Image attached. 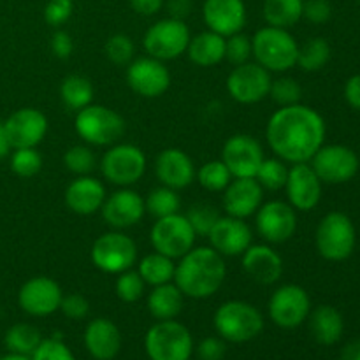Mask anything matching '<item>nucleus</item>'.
<instances>
[{
  "label": "nucleus",
  "mask_w": 360,
  "mask_h": 360,
  "mask_svg": "<svg viewBox=\"0 0 360 360\" xmlns=\"http://www.w3.org/2000/svg\"><path fill=\"white\" fill-rule=\"evenodd\" d=\"M326 122L304 104L280 108L269 118L266 139L273 153L288 164H304L323 146Z\"/></svg>",
  "instance_id": "nucleus-1"
},
{
  "label": "nucleus",
  "mask_w": 360,
  "mask_h": 360,
  "mask_svg": "<svg viewBox=\"0 0 360 360\" xmlns=\"http://www.w3.org/2000/svg\"><path fill=\"white\" fill-rule=\"evenodd\" d=\"M227 276L224 257L211 246L192 248L176 264L174 283L185 297L207 299L217 294Z\"/></svg>",
  "instance_id": "nucleus-2"
},
{
  "label": "nucleus",
  "mask_w": 360,
  "mask_h": 360,
  "mask_svg": "<svg viewBox=\"0 0 360 360\" xmlns=\"http://www.w3.org/2000/svg\"><path fill=\"white\" fill-rule=\"evenodd\" d=\"M213 326L227 343H248L264 330V315L246 301H227L214 311Z\"/></svg>",
  "instance_id": "nucleus-3"
},
{
  "label": "nucleus",
  "mask_w": 360,
  "mask_h": 360,
  "mask_svg": "<svg viewBox=\"0 0 360 360\" xmlns=\"http://www.w3.org/2000/svg\"><path fill=\"white\" fill-rule=\"evenodd\" d=\"M255 62L269 72H287L297 63L299 44L285 28L264 27L252 37Z\"/></svg>",
  "instance_id": "nucleus-4"
},
{
  "label": "nucleus",
  "mask_w": 360,
  "mask_h": 360,
  "mask_svg": "<svg viewBox=\"0 0 360 360\" xmlns=\"http://www.w3.org/2000/svg\"><path fill=\"white\" fill-rule=\"evenodd\" d=\"M74 129L90 146H112L125 134V120L108 105L90 104L76 112Z\"/></svg>",
  "instance_id": "nucleus-5"
},
{
  "label": "nucleus",
  "mask_w": 360,
  "mask_h": 360,
  "mask_svg": "<svg viewBox=\"0 0 360 360\" xmlns=\"http://www.w3.org/2000/svg\"><path fill=\"white\" fill-rule=\"evenodd\" d=\"M144 350L150 360H190L192 333L176 320H158L144 336Z\"/></svg>",
  "instance_id": "nucleus-6"
},
{
  "label": "nucleus",
  "mask_w": 360,
  "mask_h": 360,
  "mask_svg": "<svg viewBox=\"0 0 360 360\" xmlns=\"http://www.w3.org/2000/svg\"><path fill=\"white\" fill-rule=\"evenodd\" d=\"M355 243H357V232L348 214L333 211L320 220L315 232V245L320 257L330 262L347 260L354 253Z\"/></svg>",
  "instance_id": "nucleus-7"
},
{
  "label": "nucleus",
  "mask_w": 360,
  "mask_h": 360,
  "mask_svg": "<svg viewBox=\"0 0 360 360\" xmlns=\"http://www.w3.org/2000/svg\"><path fill=\"white\" fill-rule=\"evenodd\" d=\"M190 39L192 34L185 21L164 18L148 28L143 37V46L148 56L167 62L185 55Z\"/></svg>",
  "instance_id": "nucleus-8"
},
{
  "label": "nucleus",
  "mask_w": 360,
  "mask_h": 360,
  "mask_svg": "<svg viewBox=\"0 0 360 360\" xmlns=\"http://www.w3.org/2000/svg\"><path fill=\"white\" fill-rule=\"evenodd\" d=\"M90 259L98 271L118 276L137 262V245L122 231L105 232L91 246Z\"/></svg>",
  "instance_id": "nucleus-9"
},
{
  "label": "nucleus",
  "mask_w": 360,
  "mask_h": 360,
  "mask_svg": "<svg viewBox=\"0 0 360 360\" xmlns=\"http://www.w3.org/2000/svg\"><path fill=\"white\" fill-rule=\"evenodd\" d=\"M146 155L139 146L130 143H116L109 146L101 160V172L109 183L130 186L146 172Z\"/></svg>",
  "instance_id": "nucleus-10"
},
{
  "label": "nucleus",
  "mask_w": 360,
  "mask_h": 360,
  "mask_svg": "<svg viewBox=\"0 0 360 360\" xmlns=\"http://www.w3.org/2000/svg\"><path fill=\"white\" fill-rule=\"evenodd\" d=\"M195 238L197 234L192 225L181 213L157 218L150 231V241L155 252L172 260H179L186 255L195 245Z\"/></svg>",
  "instance_id": "nucleus-11"
},
{
  "label": "nucleus",
  "mask_w": 360,
  "mask_h": 360,
  "mask_svg": "<svg viewBox=\"0 0 360 360\" xmlns=\"http://www.w3.org/2000/svg\"><path fill=\"white\" fill-rule=\"evenodd\" d=\"M267 311L274 326L281 329H295L308 320L311 313V299L301 285H281L271 295Z\"/></svg>",
  "instance_id": "nucleus-12"
},
{
  "label": "nucleus",
  "mask_w": 360,
  "mask_h": 360,
  "mask_svg": "<svg viewBox=\"0 0 360 360\" xmlns=\"http://www.w3.org/2000/svg\"><path fill=\"white\" fill-rule=\"evenodd\" d=\"M309 162L320 181L329 185L348 183L357 176L360 167L359 155L345 144H323Z\"/></svg>",
  "instance_id": "nucleus-13"
},
{
  "label": "nucleus",
  "mask_w": 360,
  "mask_h": 360,
  "mask_svg": "<svg viewBox=\"0 0 360 360\" xmlns=\"http://www.w3.org/2000/svg\"><path fill=\"white\" fill-rule=\"evenodd\" d=\"M271 72L257 62L236 65L227 77V91L239 104H257L269 97Z\"/></svg>",
  "instance_id": "nucleus-14"
},
{
  "label": "nucleus",
  "mask_w": 360,
  "mask_h": 360,
  "mask_svg": "<svg viewBox=\"0 0 360 360\" xmlns=\"http://www.w3.org/2000/svg\"><path fill=\"white\" fill-rule=\"evenodd\" d=\"M255 225L264 241L271 245H281L292 239L297 231V213L288 202L269 200L262 202L255 213Z\"/></svg>",
  "instance_id": "nucleus-15"
},
{
  "label": "nucleus",
  "mask_w": 360,
  "mask_h": 360,
  "mask_svg": "<svg viewBox=\"0 0 360 360\" xmlns=\"http://www.w3.org/2000/svg\"><path fill=\"white\" fill-rule=\"evenodd\" d=\"M127 83L134 94L144 98H158L171 86V72L162 60L141 56L127 67Z\"/></svg>",
  "instance_id": "nucleus-16"
},
{
  "label": "nucleus",
  "mask_w": 360,
  "mask_h": 360,
  "mask_svg": "<svg viewBox=\"0 0 360 360\" xmlns=\"http://www.w3.org/2000/svg\"><path fill=\"white\" fill-rule=\"evenodd\" d=\"M264 158V148L255 137L236 134L225 141L220 160L227 165L234 178H255Z\"/></svg>",
  "instance_id": "nucleus-17"
},
{
  "label": "nucleus",
  "mask_w": 360,
  "mask_h": 360,
  "mask_svg": "<svg viewBox=\"0 0 360 360\" xmlns=\"http://www.w3.org/2000/svg\"><path fill=\"white\" fill-rule=\"evenodd\" d=\"M63 292L55 280L48 276H34L21 285L18 304L30 316H49L60 309Z\"/></svg>",
  "instance_id": "nucleus-18"
},
{
  "label": "nucleus",
  "mask_w": 360,
  "mask_h": 360,
  "mask_svg": "<svg viewBox=\"0 0 360 360\" xmlns=\"http://www.w3.org/2000/svg\"><path fill=\"white\" fill-rule=\"evenodd\" d=\"M283 190L295 211H313L322 200V181L308 162L288 167Z\"/></svg>",
  "instance_id": "nucleus-19"
},
{
  "label": "nucleus",
  "mask_w": 360,
  "mask_h": 360,
  "mask_svg": "<svg viewBox=\"0 0 360 360\" xmlns=\"http://www.w3.org/2000/svg\"><path fill=\"white\" fill-rule=\"evenodd\" d=\"M11 148H37L48 134V118L35 108H21L4 122Z\"/></svg>",
  "instance_id": "nucleus-20"
},
{
  "label": "nucleus",
  "mask_w": 360,
  "mask_h": 360,
  "mask_svg": "<svg viewBox=\"0 0 360 360\" xmlns=\"http://www.w3.org/2000/svg\"><path fill=\"white\" fill-rule=\"evenodd\" d=\"M101 213L109 227H112L115 231H125L143 220V217L146 214V206L139 193L122 186L109 197H105Z\"/></svg>",
  "instance_id": "nucleus-21"
},
{
  "label": "nucleus",
  "mask_w": 360,
  "mask_h": 360,
  "mask_svg": "<svg viewBox=\"0 0 360 360\" xmlns=\"http://www.w3.org/2000/svg\"><path fill=\"white\" fill-rule=\"evenodd\" d=\"M202 20L207 30L231 37L245 28L248 13L245 0H204Z\"/></svg>",
  "instance_id": "nucleus-22"
},
{
  "label": "nucleus",
  "mask_w": 360,
  "mask_h": 360,
  "mask_svg": "<svg viewBox=\"0 0 360 360\" xmlns=\"http://www.w3.org/2000/svg\"><path fill=\"white\" fill-rule=\"evenodd\" d=\"M211 248L221 257H241L250 248L253 234L250 225L241 218L220 217L210 232Z\"/></svg>",
  "instance_id": "nucleus-23"
},
{
  "label": "nucleus",
  "mask_w": 360,
  "mask_h": 360,
  "mask_svg": "<svg viewBox=\"0 0 360 360\" xmlns=\"http://www.w3.org/2000/svg\"><path fill=\"white\" fill-rule=\"evenodd\" d=\"M224 210L229 217H253L264 202V188L255 178H234L224 190Z\"/></svg>",
  "instance_id": "nucleus-24"
},
{
  "label": "nucleus",
  "mask_w": 360,
  "mask_h": 360,
  "mask_svg": "<svg viewBox=\"0 0 360 360\" xmlns=\"http://www.w3.org/2000/svg\"><path fill=\"white\" fill-rule=\"evenodd\" d=\"M155 174L160 185L172 190H183L195 179V165L186 151L167 148L155 158Z\"/></svg>",
  "instance_id": "nucleus-25"
},
{
  "label": "nucleus",
  "mask_w": 360,
  "mask_h": 360,
  "mask_svg": "<svg viewBox=\"0 0 360 360\" xmlns=\"http://www.w3.org/2000/svg\"><path fill=\"white\" fill-rule=\"evenodd\" d=\"M241 266L246 276L259 285H274L283 274V259L269 245H250L241 255Z\"/></svg>",
  "instance_id": "nucleus-26"
},
{
  "label": "nucleus",
  "mask_w": 360,
  "mask_h": 360,
  "mask_svg": "<svg viewBox=\"0 0 360 360\" xmlns=\"http://www.w3.org/2000/svg\"><path fill=\"white\" fill-rule=\"evenodd\" d=\"M108 192L102 185L101 179L94 176H77L65 190V204L72 213L81 217H90V214L101 211Z\"/></svg>",
  "instance_id": "nucleus-27"
},
{
  "label": "nucleus",
  "mask_w": 360,
  "mask_h": 360,
  "mask_svg": "<svg viewBox=\"0 0 360 360\" xmlns=\"http://www.w3.org/2000/svg\"><path fill=\"white\" fill-rule=\"evenodd\" d=\"M84 348L95 360H112L122 350V333L109 319H95L84 329Z\"/></svg>",
  "instance_id": "nucleus-28"
},
{
  "label": "nucleus",
  "mask_w": 360,
  "mask_h": 360,
  "mask_svg": "<svg viewBox=\"0 0 360 360\" xmlns=\"http://www.w3.org/2000/svg\"><path fill=\"white\" fill-rule=\"evenodd\" d=\"M309 330L316 343L323 347L336 345L345 333L343 315L334 306L322 304L309 313Z\"/></svg>",
  "instance_id": "nucleus-29"
},
{
  "label": "nucleus",
  "mask_w": 360,
  "mask_h": 360,
  "mask_svg": "<svg viewBox=\"0 0 360 360\" xmlns=\"http://www.w3.org/2000/svg\"><path fill=\"white\" fill-rule=\"evenodd\" d=\"M190 62L199 67H214L225 60V37L217 32H200L193 35L186 48Z\"/></svg>",
  "instance_id": "nucleus-30"
},
{
  "label": "nucleus",
  "mask_w": 360,
  "mask_h": 360,
  "mask_svg": "<svg viewBox=\"0 0 360 360\" xmlns=\"http://www.w3.org/2000/svg\"><path fill=\"white\" fill-rule=\"evenodd\" d=\"M185 295L176 287L174 281L157 285L148 295V311L157 320H174L181 313Z\"/></svg>",
  "instance_id": "nucleus-31"
},
{
  "label": "nucleus",
  "mask_w": 360,
  "mask_h": 360,
  "mask_svg": "<svg viewBox=\"0 0 360 360\" xmlns=\"http://www.w3.org/2000/svg\"><path fill=\"white\" fill-rule=\"evenodd\" d=\"M95 88L86 76L70 74L60 84V98L62 104L70 111H81L86 105L94 104Z\"/></svg>",
  "instance_id": "nucleus-32"
},
{
  "label": "nucleus",
  "mask_w": 360,
  "mask_h": 360,
  "mask_svg": "<svg viewBox=\"0 0 360 360\" xmlns=\"http://www.w3.org/2000/svg\"><path fill=\"white\" fill-rule=\"evenodd\" d=\"M302 7L304 0H264L262 16L269 27L288 30L302 20Z\"/></svg>",
  "instance_id": "nucleus-33"
},
{
  "label": "nucleus",
  "mask_w": 360,
  "mask_h": 360,
  "mask_svg": "<svg viewBox=\"0 0 360 360\" xmlns=\"http://www.w3.org/2000/svg\"><path fill=\"white\" fill-rule=\"evenodd\" d=\"M137 273L141 274L144 283L151 285V287L171 283V281H174L176 262L169 257L162 255V253L153 252L139 260Z\"/></svg>",
  "instance_id": "nucleus-34"
},
{
  "label": "nucleus",
  "mask_w": 360,
  "mask_h": 360,
  "mask_svg": "<svg viewBox=\"0 0 360 360\" xmlns=\"http://www.w3.org/2000/svg\"><path fill=\"white\" fill-rule=\"evenodd\" d=\"M41 341V330L30 323H14L13 327L7 329L6 336H4V345L9 350V354L27 355V357L34 354Z\"/></svg>",
  "instance_id": "nucleus-35"
},
{
  "label": "nucleus",
  "mask_w": 360,
  "mask_h": 360,
  "mask_svg": "<svg viewBox=\"0 0 360 360\" xmlns=\"http://www.w3.org/2000/svg\"><path fill=\"white\" fill-rule=\"evenodd\" d=\"M330 55H333V49L329 42L323 37H313L299 46L295 65H299L306 72H316L329 63Z\"/></svg>",
  "instance_id": "nucleus-36"
},
{
  "label": "nucleus",
  "mask_w": 360,
  "mask_h": 360,
  "mask_svg": "<svg viewBox=\"0 0 360 360\" xmlns=\"http://www.w3.org/2000/svg\"><path fill=\"white\" fill-rule=\"evenodd\" d=\"M144 206H146V213H150L151 217L164 218L179 213L181 199L178 195V190L160 185L157 188L150 190L148 197L144 199Z\"/></svg>",
  "instance_id": "nucleus-37"
},
{
  "label": "nucleus",
  "mask_w": 360,
  "mask_h": 360,
  "mask_svg": "<svg viewBox=\"0 0 360 360\" xmlns=\"http://www.w3.org/2000/svg\"><path fill=\"white\" fill-rule=\"evenodd\" d=\"M195 179L207 192H224L234 176L221 160H210L195 171Z\"/></svg>",
  "instance_id": "nucleus-38"
},
{
  "label": "nucleus",
  "mask_w": 360,
  "mask_h": 360,
  "mask_svg": "<svg viewBox=\"0 0 360 360\" xmlns=\"http://www.w3.org/2000/svg\"><path fill=\"white\" fill-rule=\"evenodd\" d=\"M287 176H288L287 162H283L281 158L276 157V158H264L259 171H257L255 179L260 183V186H262L264 190L278 192V190L285 188Z\"/></svg>",
  "instance_id": "nucleus-39"
},
{
  "label": "nucleus",
  "mask_w": 360,
  "mask_h": 360,
  "mask_svg": "<svg viewBox=\"0 0 360 360\" xmlns=\"http://www.w3.org/2000/svg\"><path fill=\"white\" fill-rule=\"evenodd\" d=\"M63 165L76 176H88L97 167V157L86 144H74L63 155Z\"/></svg>",
  "instance_id": "nucleus-40"
},
{
  "label": "nucleus",
  "mask_w": 360,
  "mask_h": 360,
  "mask_svg": "<svg viewBox=\"0 0 360 360\" xmlns=\"http://www.w3.org/2000/svg\"><path fill=\"white\" fill-rule=\"evenodd\" d=\"M42 169V157L37 148H16L11 155V171L20 178H34Z\"/></svg>",
  "instance_id": "nucleus-41"
},
{
  "label": "nucleus",
  "mask_w": 360,
  "mask_h": 360,
  "mask_svg": "<svg viewBox=\"0 0 360 360\" xmlns=\"http://www.w3.org/2000/svg\"><path fill=\"white\" fill-rule=\"evenodd\" d=\"M269 97L274 104L280 108H287V105L301 104L302 98V86L297 83L294 77H278V79L271 81Z\"/></svg>",
  "instance_id": "nucleus-42"
},
{
  "label": "nucleus",
  "mask_w": 360,
  "mask_h": 360,
  "mask_svg": "<svg viewBox=\"0 0 360 360\" xmlns=\"http://www.w3.org/2000/svg\"><path fill=\"white\" fill-rule=\"evenodd\" d=\"M186 220L190 221L192 225L193 232L197 236H202V238H207L211 232V229L214 227V224L218 221L220 218V213L214 206L206 202H199V204H193L188 211H186Z\"/></svg>",
  "instance_id": "nucleus-43"
},
{
  "label": "nucleus",
  "mask_w": 360,
  "mask_h": 360,
  "mask_svg": "<svg viewBox=\"0 0 360 360\" xmlns=\"http://www.w3.org/2000/svg\"><path fill=\"white\" fill-rule=\"evenodd\" d=\"M144 288H146V283L137 271H123L116 278L115 292L120 301L123 302H129V304L137 302L144 295Z\"/></svg>",
  "instance_id": "nucleus-44"
},
{
  "label": "nucleus",
  "mask_w": 360,
  "mask_h": 360,
  "mask_svg": "<svg viewBox=\"0 0 360 360\" xmlns=\"http://www.w3.org/2000/svg\"><path fill=\"white\" fill-rule=\"evenodd\" d=\"M104 51H105V56H108L115 65H129V63L134 60L136 44H134L130 35L115 34L108 39Z\"/></svg>",
  "instance_id": "nucleus-45"
},
{
  "label": "nucleus",
  "mask_w": 360,
  "mask_h": 360,
  "mask_svg": "<svg viewBox=\"0 0 360 360\" xmlns=\"http://www.w3.org/2000/svg\"><path fill=\"white\" fill-rule=\"evenodd\" d=\"M252 56V37L245 35L243 32L225 37V60L231 62L232 65H243V63L250 62Z\"/></svg>",
  "instance_id": "nucleus-46"
},
{
  "label": "nucleus",
  "mask_w": 360,
  "mask_h": 360,
  "mask_svg": "<svg viewBox=\"0 0 360 360\" xmlns=\"http://www.w3.org/2000/svg\"><path fill=\"white\" fill-rule=\"evenodd\" d=\"M32 360H76L72 350L60 338H48L30 355Z\"/></svg>",
  "instance_id": "nucleus-47"
},
{
  "label": "nucleus",
  "mask_w": 360,
  "mask_h": 360,
  "mask_svg": "<svg viewBox=\"0 0 360 360\" xmlns=\"http://www.w3.org/2000/svg\"><path fill=\"white\" fill-rule=\"evenodd\" d=\"M72 0H48L44 7V21L53 28H60L72 18Z\"/></svg>",
  "instance_id": "nucleus-48"
},
{
  "label": "nucleus",
  "mask_w": 360,
  "mask_h": 360,
  "mask_svg": "<svg viewBox=\"0 0 360 360\" xmlns=\"http://www.w3.org/2000/svg\"><path fill=\"white\" fill-rule=\"evenodd\" d=\"M60 311L70 320H83L90 313V302L81 294L63 295L62 302H60Z\"/></svg>",
  "instance_id": "nucleus-49"
},
{
  "label": "nucleus",
  "mask_w": 360,
  "mask_h": 360,
  "mask_svg": "<svg viewBox=\"0 0 360 360\" xmlns=\"http://www.w3.org/2000/svg\"><path fill=\"white\" fill-rule=\"evenodd\" d=\"M302 18L313 25H323L333 18V4L330 0H304Z\"/></svg>",
  "instance_id": "nucleus-50"
},
{
  "label": "nucleus",
  "mask_w": 360,
  "mask_h": 360,
  "mask_svg": "<svg viewBox=\"0 0 360 360\" xmlns=\"http://www.w3.org/2000/svg\"><path fill=\"white\" fill-rule=\"evenodd\" d=\"M227 352V341L221 340L220 336L204 338L197 345V357L200 360H221Z\"/></svg>",
  "instance_id": "nucleus-51"
},
{
  "label": "nucleus",
  "mask_w": 360,
  "mask_h": 360,
  "mask_svg": "<svg viewBox=\"0 0 360 360\" xmlns=\"http://www.w3.org/2000/svg\"><path fill=\"white\" fill-rule=\"evenodd\" d=\"M49 46H51L53 55L60 60H67L74 51V41L72 37H70L69 32L65 30H56L55 34H53Z\"/></svg>",
  "instance_id": "nucleus-52"
},
{
  "label": "nucleus",
  "mask_w": 360,
  "mask_h": 360,
  "mask_svg": "<svg viewBox=\"0 0 360 360\" xmlns=\"http://www.w3.org/2000/svg\"><path fill=\"white\" fill-rule=\"evenodd\" d=\"M129 2L130 7L141 16H153V14L160 13L165 0H129Z\"/></svg>",
  "instance_id": "nucleus-53"
},
{
  "label": "nucleus",
  "mask_w": 360,
  "mask_h": 360,
  "mask_svg": "<svg viewBox=\"0 0 360 360\" xmlns=\"http://www.w3.org/2000/svg\"><path fill=\"white\" fill-rule=\"evenodd\" d=\"M345 98L348 105L355 111H360V74H355L345 84Z\"/></svg>",
  "instance_id": "nucleus-54"
},
{
  "label": "nucleus",
  "mask_w": 360,
  "mask_h": 360,
  "mask_svg": "<svg viewBox=\"0 0 360 360\" xmlns=\"http://www.w3.org/2000/svg\"><path fill=\"white\" fill-rule=\"evenodd\" d=\"M164 6L167 7L169 18H174V20L185 21V18L188 16L190 13H192L193 2H192V0H167Z\"/></svg>",
  "instance_id": "nucleus-55"
},
{
  "label": "nucleus",
  "mask_w": 360,
  "mask_h": 360,
  "mask_svg": "<svg viewBox=\"0 0 360 360\" xmlns=\"http://www.w3.org/2000/svg\"><path fill=\"white\" fill-rule=\"evenodd\" d=\"M341 360H360V340H354L345 345L343 352H341Z\"/></svg>",
  "instance_id": "nucleus-56"
},
{
  "label": "nucleus",
  "mask_w": 360,
  "mask_h": 360,
  "mask_svg": "<svg viewBox=\"0 0 360 360\" xmlns=\"http://www.w3.org/2000/svg\"><path fill=\"white\" fill-rule=\"evenodd\" d=\"M11 150H13V148H11L9 139H7L6 129H4V122H0V160H2V158H6L7 155H9Z\"/></svg>",
  "instance_id": "nucleus-57"
},
{
  "label": "nucleus",
  "mask_w": 360,
  "mask_h": 360,
  "mask_svg": "<svg viewBox=\"0 0 360 360\" xmlns=\"http://www.w3.org/2000/svg\"><path fill=\"white\" fill-rule=\"evenodd\" d=\"M0 360H32L27 355H18V354H7L4 357H0Z\"/></svg>",
  "instance_id": "nucleus-58"
}]
</instances>
